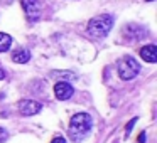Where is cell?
Listing matches in <instances>:
<instances>
[{
	"mask_svg": "<svg viewBox=\"0 0 157 143\" xmlns=\"http://www.w3.org/2000/svg\"><path fill=\"white\" fill-rule=\"evenodd\" d=\"M91 130V116L88 113H78L69 121V136L71 140H81Z\"/></svg>",
	"mask_w": 157,
	"mask_h": 143,
	"instance_id": "1",
	"label": "cell"
},
{
	"mask_svg": "<svg viewBox=\"0 0 157 143\" xmlns=\"http://www.w3.org/2000/svg\"><path fill=\"white\" fill-rule=\"evenodd\" d=\"M112 27H113V15L103 14V15H96V17H93L91 20L88 22L86 31H88L90 35L100 39V37H105V35L112 31Z\"/></svg>",
	"mask_w": 157,
	"mask_h": 143,
	"instance_id": "2",
	"label": "cell"
},
{
	"mask_svg": "<svg viewBox=\"0 0 157 143\" xmlns=\"http://www.w3.org/2000/svg\"><path fill=\"white\" fill-rule=\"evenodd\" d=\"M140 72V66L132 56H125L118 61V76L123 81H130Z\"/></svg>",
	"mask_w": 157,
	"mask_h": 143,
	"instance_id": "3",
	"label": "cell"
},
{
	"mask_svg": "<svg viewBox=\"0 0 157 143\" xmlns=\"http://www.w3.org/2000/svg\"><path fill=\"white\" fill-rule=\"evenodd\" d=\"M41 2L39 0H22V9L25 12V17L29 22L39 20L41 17Z\"/></svg>",
	"mask_w": 157,
	"mask_h": 143,
	"instance_id": "4",
	"label": "cell"
},
{
	"mask_svg": "<svg viewBox=\"0 0 157 143\" xmlns=\"http://www.w3.org/2000/svg\"><path fill=\"white\" fill-rule=\"evenodd\" d=\"M41 103L37 101H32V99H22L21 103H19V111H21V115L24 116H32V115H37L39 111H41Z\"/></svg>",
	"mask_w": 157,
	"mask_h": 143,
	"instance_id": "5",
	"label": "cell"
},
{
	"mask_svg": "<svg viewBox=\"0 0 157 143\" xmlns=\"http://www.w3.org/2000/svg\"><path fill=\"white\" fill-rule=\"evenodd\" d=\"M73 93H75V88H73L69 82H58V84L54 86V94L56 98L59 99V101H66V99H69L73 96Z\"/></svg>",
	"mask_w": 157,
	"mask_h": 143,
	"instance_id": "6",
	"label": "cell"
},
{
	"mask_svg": "<svg viewBox=\"0 0 157 143\" xmlns=\"http://www.w3.org/2000/svg\"><path fill=\"white\" fill-rule=\"evenodd\" d=\"M123 34L128 39H132V41H140V39L147 34V31L144 27H140V25H137V24H132V25H127Z\"/></svg>",
	"mask_w": 157,
	"mask_h": 143,
	"instance_id": "7",
	"label": "cell"
},
{
	"mask_svg": "<svg viewBox=\"0 0 157 143\" xmlns=\"http://www.w3.org/2000/svg\"><path fill=\"white\" fill-rule=\"evenodd\" d=\"M140 57L145 62H150V64L157 62V46H154V44L144 46V47L140 49Z\"/></svg>",
	"mask_w": 157,
	"mask_h": 143,
	"instance_id": "8",
	"label": "cell"
},
{
	"mask_svg": "<svg viewBox=\"0 0 157 143\" xmlns=\"http://www.w3.org/2000/svg\"><path fill=\"white\" fill-rule=\"evenodd\" d=\"M12 61L17 62V64H25V62L31 61V52L27 49H17V51L12 52Z\"/></svg>",
	"mask_w": 157,
	"mask_h": 143,
	"instance_id": "9",
	"label": "cell"
},
{
	"mask_svg": "<svg viewBox=\"0 0 157 143\" xmlns=\"http://www.w3.org/2000/svg\"><path fill=\"white\" fill-rule=\"evenodd\" d=\"M12 46V37L9 34L0 32V52H7Z\"/></svg>",
	"mask_w": 157,
	"mask_h": 143,
	"instance_id": "10",
	"label": "cell"
},
{
	"mask_svg": "<svg viewBox=\"0 0 157 143\" xmlns=\"http://www.w3.org/2000/svg\"><path fill=\"white\" fill-rule=\"evenodd\" d=\"M7 138H9V133H7V130L0 126V143H5V141H7Z\"/></svg>",
	"mask_w": 157,
	"mask_h": 143,
	"instance_id": "11",
	"label": "cell"
},
{
	"mask_svg": "<svg viewBox=\"0 0 157 143\" xmlns=\"http://www.w3.org/2000/svg\"><path fill=\"white\" fill-rule=\"evenodd\" d=\"M135 123H137V118H133L132 121H130L128 125L125 126V131H127V133H130V131H132V128H133V125H135Z\"/></svg>",
	"mask_w": 157,
	"mask_h": 143,
	"instance_id": "12",
	"label": "cell"
},
{
	"mask_svg": "<svg viewBox=\"0 0 157 143\" xmlns=\"http://www.w3.org/2000/svg\"><path fill=\"white\" fill-rule=\"evenodd\" d=\"M51 143H66V140L63 138V136H56V138H52Z\"/></svg>",
	"mask_w": 157,
	"mask_h": 143,
	"instance_id": "13",
	"label": "cell"
},
{
	"mask_svg": "<svg viewBox=\"0 0 157 143\" xmlns=\"http://www.w3.org/2000/svg\"><path fill=\"white\" fill-rule=\"evenodd\" d=\"M145 141V133H142V135L139 136V143H144Z\"/></svg>",
	"mask_w": 157,
	"mask_h": 143,
	"instance_id": "14",
	"label": "cell"
},
{
	"mask_svg": "<svg viewBox=\"0 0 157 143\" xmlns=\"http://www.w3.org/2000/svg\"><path fill=\"white\" fill-rule=\"evenodd\" d=\"M2 79H5V72H4V69H0V81Z\"/></svg>",
	"mask_w": 157,
	"mask_h": 143,
	"instance_id": "15",
	"label": "cell"
},
{
	"mask_svg": "<svg viewBox=\"0 0 157 143\" xmlns=\"http://www.w3.org/2000/svg\"><path fill=\"white\" fill-rule=\"evenodd\" d=\"M147 2H154V0H147Z\"/></svg>",
	"mask_w": 157,
	"mask_h": 143,
	"instance_id": "16",
	"label": "cell"
}]
</instances>
